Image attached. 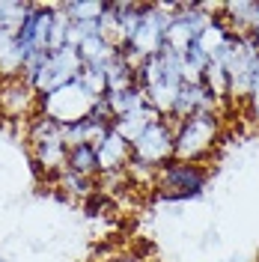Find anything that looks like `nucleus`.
<instances>
[{
	"mask_svg": "<svg viewBox=\"0 0 259 262\" xmlns=\"http://www.w3.org/2000/svg\"><path fill=\"white\" fill-rule=\"evenodd\" d=\"M104 0H66L63 9L72 21H98L104 12Z\"/></svg>",
	"mask_w": 259,
	"mask_h": 262,
	"instance_id": "nucleus-19",
	"label": "nucleus"
},
{
	"mask_svg": "<svg viewBox=\"0 0 259 262\" xmlns=\"http://www.w3.org/2000/svg\"><path fill=\"white\" fill-rule=\"evenodd\" d=\"M203 83L211 90V96L227 101L229 98V78H227V69L221 63H209V69L203 72Z\"/></svg>",
	"mask_w": 259,
	"mask_h": 262,
	"instance_id": "nucleus-20",
	"label": "nucleus"
},
{
	"mask_svg": "<svg viewBox=\"0 0 259 262\" xmlns=\"http://www.w3.org/2000/svg\"><path fill=\"white\" fill-rule=\"evenodd\" d=\"M0 262H9V259H6V256H3V253H0Z\"/></svg>",
	"mask_w": 259,
	"mask_h": 262,
	"instance_id": "nucleus-27",
	"label": "nucleus"
},
{
	"mask_svg": "<svg viewBox=\"0 0 259 262\" xmlns=\"http://www.w3.org/2000/svg\"><path fill=\"white\" fill-rule=\"evenodd\" d=\"M155 188L164 200H197L209 188V170L203 164L173 161L164 164L155 176Z\"/></svg>",
	"mask_w": 259,
	"mask_h": 262,
	"instance_id": "nucleus-5",
	"label": "nucleus"
},
{
	"mask_svg": "<svg viewBox=\"0 0 259 262\" xmlns=\"http://www.w3.org/2000/svg\"><path fill=\"white\" fill-rule=\"evenodd\" d=\"M0 114L9 119H36L42 114V96L24 78L0 81Z\"/></svg>",
	"mask_w": 259,
	"mask_h": 262,
	"instance_id": "nucleus-8",
	"label": "nucleus"
},
{
	"mask_svg": "<svg viewBox=\"0 0 259 262\" xmlns=\"http://www.w3.org/2000/svg\"><path fill=\"white\" fill-rule=\"evenodd\" d=\"M51 24H54V6H42L39 3V21H36V48L39 51H48Z\"/></svg>",
	"mask_w": 259,
	"mask_h": 262,
	"instance_id": "nucleus-23",
	"label": "nucleus"
},
{
	"mask_svg": "<svg viewBox=\"0 0 259 262\" xmlns=\"http://www.w3.org/2000/svg\"><path fill=\"white\" fill-rule=\"evenodd\" d=\"M78 83H81L96 101H101V98L107 96V75H104V69H87V66H83V72L78 75Z\"/></svg>",
	"mask_w": 259,
	"mask_h": 262,
	"instance_id": "nucleus-21",
	"label": "nucleus"
},
{
	"mask_svg": "<svg viewBox=\"0 0 259 262\" xmlns=\"http://www.w3.org/2000/svg\"><path fill=\"white\" fill-rule=\"evenodd\" d=\"M24 72V51L18 45L15 33H0V81L21 78Z\"/></svg>",
	"mask_w": 259,
	"mask_h": 262,
	"instance_id": "nucleus-11",
	"label": "nucleus"
},
{
	"mask_svg": "<svg viewBox=\"0 0 259 262\" xmlns=\"http://www.w3.org/2000/svg\"><path fill=\"white\" fill-rule=\"evenodd\" d=\"M182 83H185L182 54H176V51H170V48H164L161 54L143 60L140 69H137V86H143L149 104H152L164 119L173 116V107H176Z\"/></svg>",
	"mask_w": 259,
	"mask_h": 262,
	"instance_id": "nucleus-1",
	"label": "nucleus"
},
{
	"mask_svg": "<svg viewBox=\"0 0 259 262\" xmlns=\"http://www.w3.org/2000/svg\"><path fill=\"white\" fill-rule=\"evenodd\" d=\"M250 33H253V39L259 42V9H256V18H253V27H250Z\"/></svg>",
	"mask_w": 259,
	"mask_h": 262,
	"instance_id": "nucleus-26",
	"label": "nucleus"
},
{
	"mask_svg": "<svg viewBox=\"0 0 259 262\" xmlns=\"http://www.w3.org/2000/svg\"><path fill=\"white\" fill-rule=\"evenodd\" d=\"M155 119H164V116L158 114L152 104H146L143 111H134V114H125V116H119V119H114V128L131 143V140H134V137L149 125V122H155Z\"/></svg>",
	"mask_w": 259,
	"mask_h": 262,
	"instance_id": "nucleus-16",
	"label": "nucleus"
},
{
	"mask_svg": "<svg viewBox=\"0 0 259 262\" xmlns=\"http://www.w3.org/2000/svg\"><path fill=\"white\" fill-rule=\"evenodd\" d=\"M173 125H176V161L191 164H200L206 155H211L224 134V122L218 111H200Z\"/></svg>",
	"mask_w": 259,
	"mask_h": 262,
	"instance_id": "nucleus-2",
	"label": "nucleus"
},
{
	"mask_svg": "<svg viewBox=\"0 0 259 262\" xmlns=\"http://www.w3.org/2000/svg\"><path fill=\"white\" fill-rule=\"evenodd\" d=\"M81 72H83L81 51L75 48V45H66V48H60V51H48L45 66H42L39 75L33 78V86H36L39 96H51V93H57L60 86L72 83Z\"/></svg>",
	"mask_w": 259,
	"mask_h": 262,
	"instance_id": "nucleus-6",
	"label": "nucleus"
},
{
	"mask_svg": "<svg viewBox=\"0 0 259 262\" xmlns=\"http://www.w3.org/2000/svg\"><path fill=\"white\" fill-rule=\"evenodd\" d=\"M232 39H235V33L229 30V27H227V21H224V18L218 15V18H211V24H209V27H206L203 33H200L197 45H200V48H203L206 54H209V60H214V57H218L221 51L227 48V45L232 42Z\"/></svg>",
	"mask_w": 259,
	"mask_h": 262,
	"instance_id": "nucleus-14",
	"label": "nucleus"
},
{
	"mask_svg": "<svg viewBox=\"0 0 259 262\" xmlns=\"http://www.w3.org/2000/svg\"><path fill=\"white\" fill-rule=\"evenodd\" d=\"M107 104H111V114H114V119H119V116L125 114H134V111H143L146 104H149V98H146L143 86H128V90H119V93H107Z\"/></svg>",
	"mask_w": 259,
	"mask_h": 262,
	"instance_id": "nucleus-15",
	"label": "nucleus"
},
{
	"mask_svg": "<svg viewBox=\"0 0 259 262\" xmlns=\"http://www.w3.org/2000/svg\"><path fill=\"white\" fill-rule=\"evenodd\" d=\"M107 262H143L140 256H131V253H122V256H114V259H107Z\"/></svg>",
	"mask_w": 259,
	"mask_h": 262,
	"instance_id": "nucleus-25",
	"label": "nucleus"
},
{
	"mask_svg": "<svg viewBox=\"0 0 259 262\" xmlns=\"http://www.w3.org/2000/svg\"><path fill=\"white\" fill-rule=\"evenodd\" d=\"M244 107H247L250 119L259 125V57L253 60V90H250V96L244 101Z\"/></svg>",
	"mask_w": 259,
	"mask_h": 262,
	"instance_id": "nucleus-24",
	"label": "nucleus"
},
{
	"mask_svg": "<svg viewBox=\"0 0 259 262\" xmlns=\"http://www.w3.org/2000/svg\"><path fill=\"white\" fill-rule=\"evenodd\" d=\"M256 9H259V0H232V3H224L221 18L227 21L229 30L242 36V33H250L253 18H256Z\"/></svg>",
	"mask_w": 259,
	"mask_h": 262,
	"instance_id": "nucleus-12",
	"label": "nucleus"
},
{
	"mask_svg": "<svg viewBox=\"0 0 259 262\" xmlns=\"http://www.w3.org/2000/svg\"><path fill=\"white\" fill-rule=\"evenodd\" d=\"M104 75H107V93H119V90H128V86L137 83V72H134V69L119 57V54L107 63Z\"/></svg>",
	"mask_w": 259,
	"mask_h": 262,
	"instance_id": "nucleus-18",
	"label": "nucleus"
},
{
	"mask_svg": "<svg viewBox=\"0 0 259 262\" xmlns=\"http://www.w3.org/2000/svg\"><path fill=\"white\" fill-rule=\"evenodd\" d=\"M60 185H63L69 194H78V196H90L96 191V179L81 176V173H72V170H63L60 173Z\"/></svg>",
	"mask_w": 259,
	"mask_h": 262,
	"instance_id": "nucleus-22",
	"label": "nucleus"
},
{
	"mask_svg": "<svg viewBox=\"0 0 259 262\" xmlns=\"http://www.w3.org/2000/svg\"><path fill=\"white\" fill-rule=\"evenodd\" d=\"M93 104H96V98L90 96L81 83H78V78H75L72 83L60 86L57 93L42 96V114L51 116V119H57L60 125H69V122H78L83 116H90Z\"/></svg>",
	"mask_w": 259,
	"mask_h": 262,
	"instance_id": "nucleus-7",
	"label": "nucleus"
},
{
	"mask_svg": "<svg viewBox=\"0 0 259 262\" xmlns=\"http://www.w3.org/2000/svg\"><path fill=\"white\" fill-rule=\"evenodd\" d=\"M66 170L72 173H81V176H90L96 179L98 176V155H96V146H72L69 149V158H66Z\"/></svg>",
	"mask_w": 259,
	"mask_h": 262,
	"instance_id": "nucleus-17",
	"label": "nucleus"
},
{
	"mask_svg": "<svg viewBox=\"0 0 259 262\" xmlns=\"http://www.w3.org/2000/svg\"><path fill=\"white\" fill-rule=\"evenodd\" d=\"M30 152L33 161L45 170V176H60L66 170V158H69V146L63 140V125L51 116L39 114L36 119H30Z\"/></svg>",
	"mask_w": 259,
	"mask_h": 262,
	"instance_id": "nucleus-3",
	"label": "nucleus"
},
{
	"mask_svg": "<svg viewBox=\"0 0 259 262\" xmlns=\"http://www.w3.org/2000/svg\"><path fill=\"white\" fill-rule=\"evenodd\" d=\"M221 104L224 101L211 96V90L203 81H185L182 90H179L170 122H179V119H185V116H191V114H200V111H218L221 114Z\"/></svg>",
	"mask_w": 259,
	"mask_h": 262,
	"instance_id": "nucleus-9",
	"label": "nucleus"
},
{
	"mask_svg": "<svg viewBox=\"0 0 259 262\" xmlns=\"http://www.w3.org/2000/svg\"><path fill=\"white\" fill-rule=\"evenodd\" d=\"M78 51L87 69H107V63L116 57V45L107 36H90L87 42L78 45Z\"/></svg>",
	"mask_w": 259,
	"mask_h": 262,
	"instance_id": "nucleus-13",
	"label": "nucleus"
},
{
	"mask_svg": "<svg viewBox=\"0 0 259 262\" xmlns=\"http://www.w3.org/2000/svg\"><path fill=\"white\" fill-rule=\"evenodd\" d=\"M176 158V125L170 119H155L149 122L134 140H131V161L161 170L164 164Z\"/></svg>",
	"mask_w": 259,
	"mask_h": 262,
	"instance_id": "nucleus-4",
	"label": "nucleus"
},
{
	"mask_svg": "<svg viewBox=\"0 0 259 262\" xmlns=\"http://www.w3.org/2000/svg\"><path fill=\"white\" fill-rule=\"evenodd\" d=\"M96 155H98V173H119L131 164V143L116 128H111L104 134V140L96 146Z\"/></svg>",
	"mask_w": 259,
	"mask_h": 262,
	"instance_id": "nucleus-10",
	"label": "nucleus"
}]
</instances>
